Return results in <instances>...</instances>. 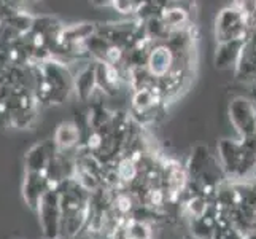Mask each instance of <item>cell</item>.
I'll return each mask as SVG.
<instances>
[{
    "instance_id": "6da1fadb",
    "label": "cell",
    "mask_w": 256,
    "mask_h": 239,
    "mask_svg": "<svg viewBox=\"0 0 256 239\" xmlns=\"http://www.w3.org/2000/svg\"><path fill=\"white\" fill-rule=\"evenodd\" d=\"M34 94L38 104H62L75 90L74 77L66 63L56 58L38 61L29 66Z\"/></svg>"
},
{
    "instance_id": "7a4b0ae2",
    "label": "cell",
    "mask_w": 256,
    "mask_h": 239,
    "mask_svg": "<svg viewBox=\"0 0 256 239\" xmlns=\"http://www.w3.org/2000/svg\"><path fill=\"white\" fill-rule=\"evenodd\" d=\"M252 20L234 5L223 8L215 20L216 43L250 37Z\"/></svg>"
},
{
    "instance_id": "3957f363",
    "label": "cell",
    "mask_w": 256,
    "mask_h": 239,
    "mask_svg": "<svg viewBox=\"0 0 256 239\" xmlns=\"http://www.w3.org/2000/svg\"><path fill=\"white\" fill-rule=\"evenodd\" d=\"M229 118L240 134L246 139H256V102L239 96L229 104Z\"/></svg>"
},
{
    "instance_id": "277c9868",
    "label": "cell",
    "mask_w": 256,
    "mask_h": 239,
    "mask_svg": "<svg viewBox=\"0 0 256 239\" xmlns=\"http://www.w3.org/2000/svg\"><path fill=\"white\" fill-rule=\"evenodd\" d=\"M175 66V53L164 42H154L150 50L146 69L156 80H161L170 74Z\"/></svg>"
},
{
    "instance_id": "5b68a950",
    "label": "cell",
    "mask_w": 256,
    "mask_h": 239,
    "mask_svg": "<svg viewBox=\"0 0 256 239\" xmlns=\"http://www.w3.org/2000/svg\"><path fill=\"white\" fill-rule=\"evenodd\" d=\"M96 78H97V90L104 94L114 96L121 90V83L126 82L124 70L120 66L96 61Z\"/></svg>"
},
{
    "instance_id": "8992f818",
    "label": "cell",
    "mask_w": 256,
    "mask_h": 239,
    "mask_svg": "<svg viewBox=\"0 0 256 239\" xmlns=\"http://www.w3.org/2000/svg\"><path fill=\"white\" fill-rule=\"evenodd\" d=\"M248 43V37L245 39H234L228 42H220L216 45L214 63L218 70H228L234 69L239 63L242 53Z\"/></svg>"
},
{
    "instance_id": "52a82bcc",
    "label": "cell",
    "mask_w": 256,
    "mask_h": 239,
    "mask_svg": "<svg viewBox=\"0 0 256 239\" xmlns=\"http://www.w3.org/2000/svg\"><path fill=\"white\" fill-rule=\"evenodd\" d=\"M234 75L240 82H254L256 77V45L252 37H248V43L242 53V56L239 59V63L234 67Z\"/></svg>"
},
{
    "instance_id": "ba28073f",
    "label": "cell",
    "mask_w": 256,
    "mask_h": 239,
    "mask_svg": "<svg viewBox=\"0 0 256 239\" xmlns=\"http://www.w3.org/2000/svg\"><path fill=\"white\" fill-rule=\"evenodd\" d=\"M75 82V91L82 101L91 99V96L97 90V78H96V61L92 64H88L84 69L74 77Z\"/></svg>"
},
{
    "instance_id": "9c48e42d",
    "label": "cell",
    "mask_w": 256,
    "mask_h": 239,
    "mask_svg": "<svg viewBox=\"0 0 256 239\" xmlns=\"http://www.w3.org/2000/svg\"><path fill=\"white\" fill-rule=\"evenodd\" d=\"M80 140V131L75 123H62L56 131V145L59 148H70L78 144Z\"/></svg>"
},
{
    "instance_id": "30bf717a",
    "label": "cell",
    "mask_w": 256,
    "mask_h": 239,
    "mask_svg": "<svg viewBox=\"0 0 256 239\" xmlns=\"http://www.w3.org/2000/svg\"><path fill=\"white\" fill-rule=\"evenodd\" d=\"M116 174L121 180L124 182H132L137 177L138 174V169H137V163H134L132 159L128 156L124 159H121L120 164H118V169H116Z\"/></svg>"
},
{
    "instance_id": "8fae6325",
    "label": "cell",
    "mask_w": 256,
    "mask_h": 239,
    "mask_svg": "<svg viewBox=\"0 0 256 239\" xmlns=\"http://www.w3.org/2000/svg\"><path fill=\"white\" fill-rule=\"evenodd\" d=\"M112 7L121 15H134L136 13V0H113Z\"/></svg>"
},
{
    "instance_id": "7c38bea8",
    "label": "cell",
    "mask_w": 256,
    "mask_h": 239,
    "mask_svg": "<svg viewBox=\"0 0 256 239\" xmlns=\"http://www.w3.org/2000/svg\"><path fill=\"white\" fill-rule=\"evenodd\" d=\"M116 207L120 212L126 214V212H129L132 209V199L128 196V194H120L116 198Z\"/></svg>"
},
{
    "instance_id": "4fadbf2b",
    "label": "cell",
    "mask_w": 256,
    "mask_h": 239,
    "mask_svg": "<svg viewBox=\"0 0 256 239\" xmlns=\"http://www.w3.org/2000/svg\"><path fill=\"white\" fill-rule=\"evenodd\" d=\"M150 202H152L153 206H161L164 202V193L161 190H152L150 191Z\"/></svg>"
},
{
    "instance_id": "5bb4252c",
    "label": "cell",
    "mask_w": 256,
    "mask_h": 239,
    "mask_svg": "<svg viewBox=\"0 0 256 239\" xmlns=\"http://www.w3.org/2000/svg\"><path fill=\"white\" fill-rule=\"evenodd\" d=\"M91 2L97 7H105V5H112L113 0H91Z\"/></svg>"
}]
</instances>
